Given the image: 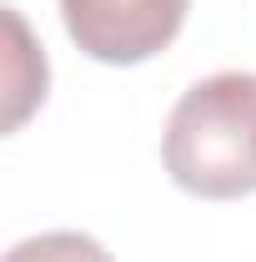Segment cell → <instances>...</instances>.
Here are the masks:
<instances>
[{"instance_id": "1", "label": "cell", "mask_w": 256, "mask_h": 262, "mask_svg": "<svg viewBox=\"0 0 256 262\" xmlns=\"http://www.w3.org/2000/svg\"><path fill=\"white\" fill-rule=\"evenodd\" d=\"M166 171L181 192L236 202L256 192V76L221 71L176 101L166 141Z\"/></svg>"}, {"instance_id": "2", "label": "cell", "mask_w": 256, "mask_h": 262, "mask_svg": "<svg viewBox=\"0 0 256 262\" xmlns=\"http://www.w3.org/2000/svg\"><path fill=\"white\" fill-rule=\"evenodd\" d=\"M191 0H61L65 35L100 66H141L161 56Z\"/></svg>"}, {"instance_id": "3", "label": "cell", "mask_w": 256, "mask_h": 262, "mask_svg": "<svg viewBox=\"0 0 256 262\" xmlns=\"http://www.w3.org/2000/svg\"><path fill=\"white\" fill-rule=\"evenodd\" d=\"M5 31H10V56H5V131H15L45 101V56L35 51L20 10H10V5H5Z\"/></svg>"}, {"instance_id": "4", "label": "cell", "mask_w": 256, "mask_h": 262, "mask_svg": "<svg viewBox=\"0 0 256 262\" xmlns=\"http://www.w3.org/2000/svg\"><path fill=\"white\" fill-rule=\"evenodd\" d=\"M5 262H116V257L86 232H40V237L15 242Z\"/></svg>"}]
</instances>
